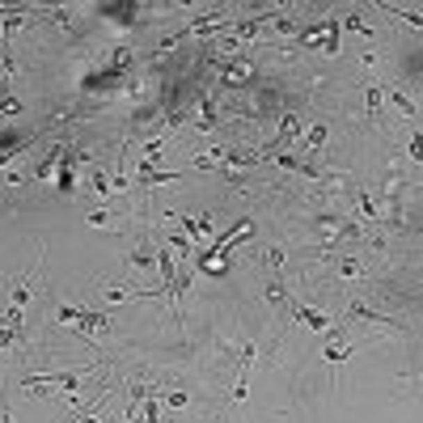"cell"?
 Masks as SVG:
<instances>
[{
  "instance_id": "cell-3",
  "label": "cell",
  "mask_w": 423,
  "mask_h": 423,
  "mask_svg": "<svg viewBox=\"0 0 423 423\" xmlns=\"http://www.w3.org/2000/svg\"><path fill=\"white\" fill-rule=\"evenodd\" d=\"M296 136H301V115L284 111V115H280V127H276V136H271V144L262 148V157H267V152H288V148L296 144Z\"/></svg>"
},
{
  "instance_id": "cell-16",
  "label": "cell",
  "mask_w": 423,
  "mask_h": 423,
  "mask_svg": "<svg viewBox=\"0 0 423 423\" xmlns=\"http://www.w3.org/2000/svg\"><path fill=\"white\" fill-rule=\"evenodd\" d=\"M335 271H339L343 280H364V267H360V258H356V254L339 258V262H335Z\"/></svg>"
},
{
  "instance_id": "cell-7",
  "label": "cell",
  "mask_w": 423,
  "mask_h": 423,
  "mask_svg": "<svg viewBox=\"0 0 423 423\" xmlns=\"http://www.w3.org/2000/svg\"><path fill=\"white\" fill-rule=\"evenodd\" d=\"M102 296L106 301H111V305H123V301H144V296H166L161 288H157V292H140V288H127V284H102Z\"/></svg>"
},
{
  "instance_id": "cell-15",
  "label": "cell",
  "mask_w": 423,
  "mask_h": 423,
  "mask_svg": "<svg viewBox=\"0 0 423 423\" xmlns=\"http://www.w3.org/2000/svg\"><path fill=\"white\" fill-rule=\"evenodd\" d=\"M347 356H351V343H343V339H330V343H326V351H322V360H326L330 368H339Z\"/></svg>"
},
{
  "instance_id": "cell-14",
  "label": "cell",
  "mask_w": 423,
  "mask_h": 423,
  "mask_svg": "<svg viewBox=\"0 0 423 423\" xmlns=\"http://www.w3.org/2000/svg\"><path fill=\"white\" fill-rule=\"evenodd\" d=\"M89 186H93V195H102V199H111V195H115V182L106 178L102 166H89Z\"/></svg>"
},
{
  "instance_id": "cell-25",
  "label": "cell",
  "mask_w": 423,
  "mask_h": 423,
  "mask_svg": "<svg viewBox=\"0 0 423 423\" xmlns=\"http://www.w3.org/2000/svg\"><path fill=\"white\" fill-rule=\"evenodd\" d=\"M267 262H271V267L280 271L284 262H288V250H284V246H271V250H267Z\"/></svg>"
},
{
  "instance_id": "cell-22",
  "label": "cell",
  "mask_w": 423,
  "mask_h": 423,
  "mask_svg": "<svg viewBox=\"0 0 423 423\" xmlns=\"http://www.w3.org/2000/svg\"><path fill=\"white\" fill-rule=\"evenodd\" d=\"M406 157H410L415 166H423V131H415V136H410V144H406Z\"/></svg>"
},
{
  "instance_id": "cell-19",
  "label": "cell",
  "mask_w": 423,
  "mask_h": 423,
  "mask_svg": "<svg viewBox=\"0 0 423 423\" xmlns=\"http://www.w3.org/2000/svg\"><path fill=\"white\" fill-rule=\"evenodd\" d=\"M77 317H81V309H72V305H64V301H56V322H60V326H68V330H77Z\"/></svg>"
},
{
  "instance_id": "cell-2",
  "label": "cell",
  "mask_w": 423,
  "mask_h": 423,
  "mask_svg": "<svg viewBox=\"0 0 423 423\" xmlns=\"http://www.w3.org/2000/svg\"><path fill=\"white\" fill-rule=\"evenodd\" d=\"M284 309L292 313V322H301V326H309V330H330V326H335V322H330V317H326L322 309H309V305H301L292 292L284 296Z\"/></svg>"
},
{
  "instance_id": "cell-8",
  "label": "cell",
  "mask_w": 423,
  "mask_h": 423,
  "mask_svg": "<svg viewBox=\"0 0 423 423\" xmlns=\"http://www.w3.org/2000/svg\"><path fill=\"white\" fill-rule=\"evenodd\" d=\"M364 115L373 119V123H381V119H385V93H381V85H377V81H368V85H364Z\"/></svg>"
},
{
  "instance_id": "cell-1",
  "label": "cell",
  "mask_w": 423,
  "mask_h": 423,
  "mask_svg": "<svg viewBox=\"0 0 423 423\" xmlns=\"http://www.w3.org/2000/svg\"><path fill=\"white\" fill-rule=\"evenodd\" d=\"M339 30H343V17H317L309 22L305 30H296V47H313L317 56H339Z\"/></svg>"
},
{
  "instance_id": "cell-5",
  "label": "cell",
  "mask_w": 423,
  "mask_h": 423,
  "mask_svg": "<svg viewBox=\"0 0 423 423\" xmlns=\"http://www.w3.org/2000/svg\"><path fill=\"white\" fill-rule=\"evenodd\" d=\"M102 13H106V22L111 26H119V30H131V26H140L144 17V5H102Z\"/></svg>"
},
{
  "instance_id": "cell-24",
  "label": "cell",
  "mask_w": 423,
  "mask_h": 423,
  "mask_svg": "<svg viewBox=\"0 0 423 423\" xmlns=\"http://www.w3.org/2000/svg\"><path fill=\"white\" fill-rule=\"evenodd\" d=\"M246 394H250V373H237V381H233V402H246Z\"/></svg>"
},
{
  "instance_id": "cell-18",
  "label": "cell",
  "mask_w": 423,
  "mask_h": 423,
  "mask_svg": "<svg viewBox=\"0 0 423 423\" xmlns=\"http://www.w3.org/2000/svg\"><path fill=\"white\" fill-rule=\"evenodd\" d=\"M22 97H13V93H0V119H22Z\"/></svg>"
},
{
  "instance_id": "cell-17",
  "label": "cell",
  "mask_w": 423,
  "mask_h": 423,
  "mask_svg": "<svg viewBox=\"0 0 423 423\" xmlns=\"http://www.w3.org/2000/svg\"><path fill=\"white\" fill-rule=\"evenodd\" d=\"M381 13L398 17L402 26H415V30H423V13H410V9H398V5H381Z\"/></svg>"
},
{
  "instance_id": "cell-12",
  "label": "cell",
  "mask_w": 423,
  "mask_h": 423,
  "mask_svg": "<svg viewBox=\"0 0 423 423\" xmlns=\"http://www.w3.org/2000/svg\"><path fill=\"white\" fill-rule=\"evenodd\" d=\"M127 262H131V267H140V271H152V267H157V246H152V241H140V246L127 254Z\"/></svg>"
},
{
  "instance_id": "cell-23",
  "label": "cell",
  "mask_w": 423,
  "mask_h": 423,
  "mask_svg": "<svg viewBox=\"0 0 423 423\" xmlns=\"http://www.w3.org/2000/svg\"><path fill=\"white\" fill-rule=\"evenodd\" d=\"M13 347H22V339H17L5 322H0V351H13Z\"/></svg>"
},
{
  "instance_id": "cell-4",
  "label": "cell",
  "mask_w": 423,
  "mask_h": 423,
  "mask_svg": "<svg viewBox=\"0 0 423 423\" xmlns=\"http://www.w3.org/2000/svg\"><path fill=\"white\" fill-rule=\"evenodd\" d=\"M347 199L356 203V212H360V221L364 225H381L385 216H381V203L368 195V191H360V186H347Z\"/></svg>"
},
{
  "instance_id": "cell-11",
  "label": "cell",
  "mask_w": 423,
  "mask_h": 423,
  "mask_svg": "<svg viewBox=\"0 0 423 423\" xmlns=\"http://www.w3.org/2000/svg\"><path fill=\"white\" fill-rule=\"evenodd\" d=\"M42 271V258H38V267H34V276ZM34 276H26L22 284H13V296H9V305L13 309H22L26 313V305H30V296H34Z\"/></svg>"
},
{
  "instance_id": "cell-20",
  "label": "cell",
  "mask_w": 423,
  "mask_h": 423,
  "mask_svg": "<svg viewBox=\"0 0 423 423\" xmlns=\"http://www.w3.org/2000/svg\"><path fill=\"white\" fill-rule=\"evenodd\" d=\"M343 26H347L351 34H360V38H373V26H368L360 13H347V17H343Z\"/></svg>"
},
{
  "instance_id": "cell-10",
  "label": "cell",
  "mask_w": 423,
  "mask_h": 423,
  "mask_svg": "<svg viewBox=\"0 0 423 423\" xmlns=\"http://www.w3.org/2000/svg\"><path fill=\"white\" fill-rule=\"evenodd\" d=\"M326 140H330V127H326V123H313V127L305 131L301 148L309 152V161H313V152H322V148H326Z\"/></svg>"
},
{
  "instance_id": "cell-9",
  "label": "cell",
  "mask_w": 423,
  "mask_h": 423,
  "mask_svg": "<svg viewBox=\"0 0 423 423\" xmlns=\"http://www.w3.org/2000/svg\"><path fill=\"white\" fill-rule=\"evenodd\" d=\"M381 93H385V102L394 106V111H398L402 119H419V106H415V97H410V93H402V89H394V85H385Z\"/></svg>"
},
{
  "instance_id": "cell-21",
  "label": "cell",
  "mask_w": 423,
  "mask_h": 423,
  "mask_svg": "<svg viewBox=\"0 0 423 423\" xmlns=\"http://www.w3.org/2000/svg\"><path fill=\"white\" fill-rule=\"evenodd\" d=\"M85 225H93V229H115V216H111V212H89Z\"/></svg>"
},
{
  "instance_id": "cell-27",
  "label": "cell",
  "mask_w": 423,
  "mask_h": 423,
  "mask_svg": "<svg viewBox=\"0 0 423 423\" xmlns=\"http://www.w3.org/2000/svg\"><path fill=\"white\" fill-rule=\"evenodd\" d=\"M166 402H170V406H186V402H191V394H182V390H170V394H166Z\"/></svg>"
},
{
  "instance_id": "cell-13",
  "label": "cell",
  "mask_w": 423,
  "mask_h": 423,
  "mask_svg": "<svg viewBox=\"0 0 423 423\" xmlns=\"http://www.w3.org/2000/svg\"><path fill=\"white\" fill-rule=\"evenodd\" d=\"M221 127V111L212 97H199V131H216Z\"/></svg>"
},
{
  "instance_id": "cell-26",
  "label": "cell",
  "mask_w": 423,
  "mask_h": 423,
  "mask_svg": "<svg viewBox=\"0 0 423 423\" xmlns=\"http://www.w3.org/2000/svg\"><path fill=\"white\" fill-rule=\"evenodd\" d=\"M199 229H203V237H212V229H216V216H212V212H199Z\"/></svg>"
},
{
  "instance_id": "cell-6",
  "label": "cell",
  "mask_w": 423,
  "mask_h": 423,
  "mask_svg": "<svg viewBox=\"0 0 423 423\" xmlns=\"http://www.w3.org/2000/svg\"><path fill=\"white\" fill-rule=\"evenodd\" d=\"M347 317H360V322H368V326H390V330H398V322H394L390 313L364 305V301H347Z\"/></svg>"
}]
</instances>
